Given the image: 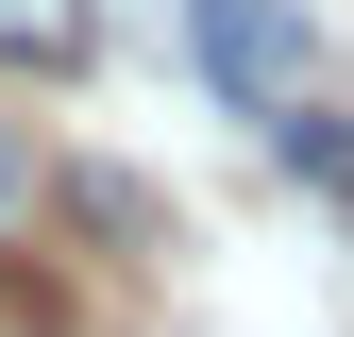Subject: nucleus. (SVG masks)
Segmentation results:
<instances>
[{"mask_svg": "<svg viewBox=\"0 0 354 337\" xmlns=\"http://www.w3.org/2000/svg\"><path fill=\"white\" fill-rule=\"evenodd\" d=\"M337 202H354V186H337Z\"/></svg>", "mask_w": 354, "mask_h": 337, "instance_id": "obj_4", "label": "nucleus"}, {"mask_svg": "<svg viewBox=\"0 0 354 337\" xmlns=\"http://www.w3.org/2000/svg\"><path fill=\"white\" fill-rule=\"evenodd\" d=\"M102 51V0H0V68H84Z\"/></svg>", "mask_w": 354, "mask_h": 337, "instance_id": "obj_2", "label": "nucleus"}, {"mask_svg": "<svg viewBox=\"0 0 354 337\" xmlns=\"http://www.w3.org/2000/svg\"><path fill=\"white\" fill-rule=\"evenodd\" d=\"M17 202H34V152H17V118H0V220H17Z\"/></svg>", "mask_w": 354, "mask_h": 337, "instance_id": "obj_3", "label": "nucleus"}, {"mask_svg": "<svg viewBox=\"0 0 354 337\" xmlns=\"http://www.w3.org/2000/svg\"><path fill=\"white\" fill-rule=\"evenodd\" d=\"M186 51H203V84H219V102H236V118H270V135H287L304 102H321L304 0H186Z\"/></svg>", "mask_w": 354, "mask_h": 337, "instance_id": "obj_1", "label": "nucleus"}]
</instances>
